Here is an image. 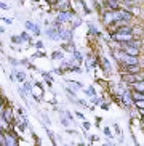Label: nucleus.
<instances>
[{"label": "nucleus", "mask_w": 144, "mask_h": 146, "mask_svg": "<svg viewBox=\"0 0 144 146\" xmlns=\"http://www.w3.org/2000/svg\"><path fill=\"white\" fill-rule=\"evenodd\" d=\"M135 35L133 32H112L110 34V40H115L119 43H123V42H130Z\"/></svg>", "instance_id": "1"}, {"label": "nucleus", "mask_w": 144, "mask_h": 146, "mask_svg": "<svg viewBox=\"0 0 144 146\" xmlns=\"http://www.w3.org/2000/svg\"><path fill=\"white\" fill-rule=\"evenodd\" d=\"M74 16H75V13H74L72 10H61V11H58L56 19L59 23H69V21L74 19Z\"/></svg>", "instance_id": "2"}, {"label": "nucleus", "mask_w": 144, "mask_h": 146, "mask_svg": "<svg viewBox=\"0 0 144 146\" xmlns=\"http://www.w3.org/2000/svg\"><path fill=\"white\" fill-rule=\"evenodd\" d=\"M122 103H123V106H127V108H130L131 104H135V100H133V96H131V90H123Z\"/></svg>", "instance_id": "3"}, {"label": "nucleus", "mask_w": 144, "mask_h": 146, "mask_svg": "<svg viewBox=\"0 0 144 146\" xmlns=\"http://www.w3.org/2000/svg\"><path fill=\"white\" fill-rule=\"evenodd\" d=\"M3 119L7 120V122H10V124H15L13 109H11V106H8V104H5V108H3Z\"/></svg>", "instance_id": "4"}, {"label": "nucleus", "mask_w": 144, "mask_h": 146, "mask_svg": "<svg viewBox=\"0 0 144 146\" xmlns=\"http://www.w3.org/2000/svg\"><path fill=\"white\" fill-rule=\"evenodd\" d=\"M59 40H64V42H72V31L61 27V29H59Z\"/></svg>", "instance_id": "5"}, {"label": "nucleus", "mask_w": 144, "mask_h": 146, "mask_svg": "<svg viewBox=\"0 0 144 146\" xmlns=\"http://www.w3.org/2000/svg\"><path fill=\"white\" fill-rule=\"evenodd\" d=\"M26 29L30 31L34 35H40V27H38L37 24H34L32 21H26Z\"/></svg>", "instance_id": "6"}, {"label": "nucleus", "mask_w": 144, "mask_h": 146, "mask_svg": "<svg viewBox=\"0 0 144 146\" xmlns=\"http://www.w3.org/2000/svg\"><path fill=\"white\" fill-rule=\"evenodd\" d=\"M104 7H106L107 10H119L120 2L119 0H104Z\"/></svg>", "instance_id": "7"}, {"label": "nucleus", "mask_w": 144, "mask_h": 146, "mask_svg": "<svg viewBox=\"0 0 144 146\" xmlns=\"http://www.w3.org/2000/svg\"><path fill=\"white\" fill-rule=\"evenodd\" d=\"M55 8L58 11H61V10H69V0H58L55 3Z\"/></svg>", "instance_id": "8"}, {"label": "nucleus", "mask_w": 144, "mask_h": 146, "mask_svg": "<svg viewBox=\"0 0 144 146\" xmlns=\"http://www.w3.org/2000/svg\"><path fill=\"white\" fill-rule=\"evenodd\" d=\"M133 90H138V92H144V79L143 80H136L135 84H131Z\"/></svg>", "instance_id": "9"}, {"label": "nucleus", "mask_w": 144, "mask_h": 146, "mask_svg": "<svg viewBox=\"0 0 144 146\" xmlns=\"http://www.w3.org/2000/svg\"><path fill=\"white\" fill-rule=\"evenodd\" d=\"M131 96L135 101H139V100H144V92H138V90H131Z\"/></svg>", "instance_id": "10"}, {"label": "nucleus", "mask_w": 144, "mask_h": 146, "mask_svg": "<svg viewBox=\"0 0 144 146\" xmlns=\"http://www.w3.org/2000/svg\"><path fill=\"white\" fill-rule=\"evenodd\" d=\"M101 63H102V69H104V72L109 74L110 72V66H109V61L106 58H101Z\"/></svg>", "instance_id": "11"}, {"label": "nucleus", "mask_w": 144, "mask_h": 146, "mask_svg": "<svg viewBox=\"0 0 144 146\" xmlns=\"http://www.w3.org/2000/svg\"><path fill=\"white\" fill-rule=\"evenodd\" d=\"M15 77H16L18 82H24L26 80V74L21 72V71H18V72H15Z\"/></svg>", "instance_id": "12"}, {"label": "nucleus", "mask_w": 144, "mask_h": 146, "mask_svg": "<svg viewBox=\"0 0 144 146\" xmlns=\"http://www.w3.org/2000/svg\"><path fill=\"white\" fill-rule=\"evenodd\" d=\"M72 56H74V60H77V63H82V60H83V56L77 52V50H74V52H72Z\"/></svg>", "instance_id": "13"}, {"label": "nucleus", "mask_w": 144, "mask_h": 146, "mask_svg": "<svg viewBox=\"0 0 144 146\" xmlns=\"http://www.w3.org/2000/svg\"><path fill=\"white\" fill-rule=\"evenodd\" d=\"M63 56H64L63 52H53L51 53V58H53V60H63Z\"/></svg>", "instance_id": "14"}, {"label": "nucleus", "mask_w": 144, "mask_h": 146, "mask_svg": "<svg viewBox=\"0 0 144 146\" xmlns=\"http://www.w3.org/2000/svg\"><path fill=\"white\" fill-rule=\"evenodd\" d=\"M85 95H88V96H94L96 95V90H94L93 87H88V88H85Z\"/></svg>", "instance_id": "15"}, {"label": "nucleus", "mask_w": 144, "mask_h": 146, "mask_svg": "<svg viewBox=\"0 0 144 146\" xmlns=\"http://www.w3.org/2000/svg\"><path fill=\"white\" fill-rule=\"evenodd\" d=\"M11 43H22V39H21V35H11Z\"/></svg>", "instance_id": "16"}, {"label": "nucleus", "mask_w": 144, "mask_h": 146, "mask_svg": "<svg viewBox=\"0 0 144 146\" xmlns=\"http://www.w3.org/2000/svg\"><path fill=\"white\" fill-rule=\"evenodd\" d=\"M21 39H22V42H30V40H32V39H30V35L27 34V32H22V34H21Z\"/></svg>", "instance_id": "17"}, {"label": "nucleus", "mask_w": 144, "mask_h": 146, "mask_svg": "<svg viewBox=\"0 0 144 146\" xmlns=\"http://www.w3.org/2000/svg\"><path fill=\"white\" fill-rule=\"evenodd\" d=\"M135 106L138 108V109H141V108H144V100H139V101H135Z\"/></svg>", "instance_id": "18"}, {"label": "nucleus", "mask_w": 144, "mask_h": 146, "mask_svg": "<svg viewBox=\"0 0 144 146\" xmlns=\"http://www.w3.org/2000/svg\"><path fill=\"white\" fill-rule=\"evenodd\" d=\"M8 61H10V63H11V66H18V63H19V61H18V60H15V58H11V56H10V58H8Z\"/></svg>", "instance_id": "19"}, {"label": "nucleus", "mask_w": 144, "mask_h": 146, "mask_svg": "<svg viewBox=\"0 0 144 146\" xmlns=\"http://www.w3.org/2000/svg\"><path fill=\"white\" fill-rule=\"evenodd\" d=\"M80 24H82V19H79V18H77L75 21H74V26H72V27L75 29V27H79V26H80Z\"/></svg>", "instance_id": "20"}, {"label": "nucleus", "mask_w": 144, "mask_h": 146, "mask_svg": "<svg viewBox=\"0 0 144 146\" xmlns=\"http://www.w3.org/2000/svg\"><path fill=\"white\" fill-rule=\"evenodd\" d=\"M7 103H8V101H7V100H5L3 96H2V95H0V108H2V106H5Z\"/></svg>", "instance_id": "21"}, {"label": "nucleus", "mask_w": 144, "mask_h": 146, "mask_svg": "<svg viewBox=\"0 0 144 146\" xmlns=\"http://www.w3.org/2000/svg\"><path fill=\"white\" fill-rule=\"evenodd\" d=\"M77 104H80V106H88V104H87V101H85V100H77Z\"/></svg>", "instance_id": "22"}, {"label": "nucleus", "mask_w": 144, "mask_h": 146, "mask_svg": "<svg viewBox=\"0 0 144 146\" xmlns=\"http://www.w3.org/2000/svg\"><path fill=\"white\" fill-rule=\"evenodd\" d=\"M61 124L67 127V125H69V119H66V117H61Z\"/></svg>", "instance_id": "23"}, {"label": "nucleus", "mask_w": 144, "mask_h": 146, "mask_svg": "<svg viewBox=\"0 0 144 146\" xmlns=\"http://www.w3.org/2000/svg\"><path fill=\"white\" fill-rule=\"evenodd\" d=\"M35 47H37V48H43V42H42V40L35 42Z\"/></svg>", "instance_id": "24"}, {"label": "nucleus", "mask_w": 144, "mask_h": 146, "mask_svg": "<svg viewBox=\"0 0 144 146\" xmlns=\"http://www.w3.org/2000/svg\"><path fill=\"white\" fill-rule=\"evenodd\" d=\"M104 135H106V137H109V138L112 137V133H110V130H109V129H104Z\"/></svg>", "instance_id": "25"}, {"label": "nucleus", "mask_w": 144, "mask_h": 146, "mask_svg": "<svg viewBox=\"0 0 144 146\" xmlns=\"http://www.w3.org/2000/svg\"><path fill=\"white\" fill-rule=\"evenodd\" d=\"M40 56H45L43 52H38V53H34V58H40Z\"/></svg>", "instance_id": "26"}, {"label": "nucleus", "mask_w": 144, "mask_h": 146, "mask_svg": "<svg viewBox=\"0 0 144 146\" xmlns=\"http://www.w3.org/2000/svg\"><path fill=\"white\" fill-rule=\"evenodd\" d=\"M75 116L79 117V119H82V120H85V116L82 114V112H75Z\"/></svg>", "instance_id": "27"}, {"label": "nucleus", "mask_w": 144, "mask_h": 146, "mask_svg": "<svg viewBox=\"0 0 144 146\" xmlns=\"http://www.w3.org/2000/svg\"><path fill=\"white\" fill-rule=\"evenodd\" d=\"M0 8H3V10H8V5L3 3V2H0Z\"/></svg>", "instance_id": "28"}, {"label": "nucleus", "mask_w": 144, "mask_h": 146, "mask_svg": "<svg viewBox=\"0 0 144 146\" xmlns=\"http://www.w3.org/2000/svg\"><path fill=\"white\" fill-rule=\"evenodd\" d=\"M83 127H85V130H88L91 125H90V122H87V120H85V122H83Z\"/></svg>", "instance_id": "29"}, {"label": "nucleus", "mask_w": 144, "mask_h": 146, "mask_svg": "<svg viewBox=\"0 0 144 146\" xmlns=\"http://www.w3.org/2000/svg\"><path fill=\"white\" fill-rule=\"evenodd\" d=\"M66 116H67V119H69V120H72V117H74V116H72V114H71L69 111H66Z\"/></svg>", "instance_id": "30"}, {"label": "nucleus", "mask_w": 144, "mask_h": 146, "mask_svg": "<svg viewBox=\"0 0 144 146\" xmlns=\"http://www.w3.org/2000/svg\"><path fill=\"white\" fill-rule=\"evenodd\" d=\"M2 19H3V21L7 23V24H11V19H8V18H2Z\"/></svg>", "instance_id": "31"}, {"label": "nucleus", "mask_w": 144, "mask_h": 146, "mask_svg": "<svg viewBox=\"0 0 144 146\" xmlns=\"http://www.w3.org/2000/svg\"><path fill=\"white\" fill-rule=\"evenodd\" d=\"M45 2H48V3H50V5H55L56 2H58V0H45Z\"/></svg>", "instance_id": "32"}, {"label": "nucleus", "mask_w": 144, "mask_h": 146, "mask_svg": "<svg viewBox=\"0 0 144 146\" xmlns=\"http://www.w3.org/2000/svg\"><path fill=\"white\" fill-rule=\"evenodd\" d=\"M139 114H141V116H144V108H141V109H139Z\"/></svg>", "instance_id": "33"}, {"label": "nucleus", "mask_w": 144, "mask_h": 146, "mask_svg": "<svg viewBox=\"0 0 144 146\" xmlns=\"http://www.w3.org/2000/svg\"><path fill=\"white\" fill-rule=\"evenodd\" d=\"M3 32H5V29H3L2 26H0V34H3Z\"/></svg>", "instance_id": "34"}, {"label": "nucleus", "mask_w": 144, "mask_h": 146, "mask_svg": "<svg viewBox=\"0 0 144 146\" xmlns=\"http://www.w3.org/2000/svg\"><path fill=\"white\" fill-rule=\"evenodd\" d=\"M125 2H128V3H131V2H135V0H125Z\"/></svg>", "instance_id": "35"}, {"label": "nucleus", "mask_w": 144, "mask_h": 146, "mask_svg": "<svg viewBox=\"0 0 144 146\" xmlns=\"http://www.w3.org/2000/svg\"><path fill=\"white\" fill-rule=\"evenodd\" d=\"M141 120H143V124H144V116H141Z\"/></svg>", "instance_id": "36"}, {"label": "nucleus", "mask_w": 144, "mask_h": 146, "mask_svg": "<svg viewBox=\"0 0 144 146\" xmlns=\"http://www.w3.org/2000/svg\"><path fill=\"white\" fill-rule=\"evenodd\" d=\"M119 2H125V0H119Z\"/></svg>", "instance_id": "37"}]
</instances>
